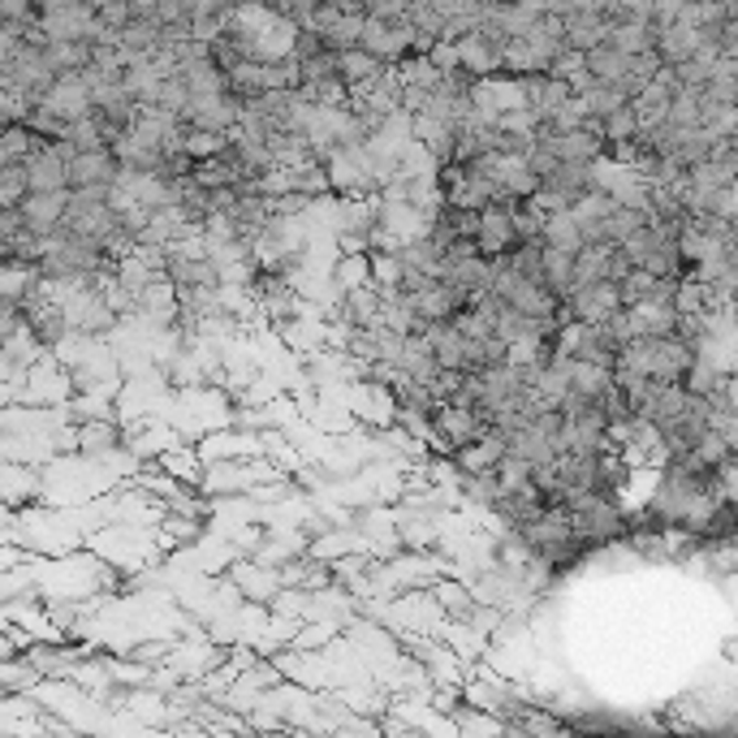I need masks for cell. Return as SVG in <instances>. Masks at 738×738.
<instances>
[{
  "label": "cell",
  "instance_id": "8992f818",
  "mask_svg": "<svg viewBox=\"0 0 738 738\" xmlns=\"http://www.w3.org/2000/svg\"><path fill=\"white\" fill-rule=\"evenodd\" d=\"M121 441H126V432L117 428V419H104V415H92V419H83V428H74V449L87 458H108Z\"/></svg>",
  "mask_w": 738,
  "mask_h": 738
},
{
  "label": "cell",
  "instance_id": "5b68a950",
  "mask_svg": "<svg viewBox=\"0 0 738 738\" xmlns=\"http://www.w3.org/2000/svg\"><path fill=\"white\" fill-rule=\"evenodd\" d=\"M514 243V225H510V212L501 207V203H489V207H480V229H475V250L480 255H489V259H496V255H505Z\"/></svg>",
  "mask_w": 738,
  "mask_h": 738
},
{
  "label": "cell",
  "instance_id": "3957f363",
  "mask_svg": "<svg viewBox=\"0 0 738 738\" xmlns=\"http://www.w3.org/2000/svg\"><path fill=\"white\" fill-rule=\"evenodd\" d=\"M65 203H69V186H61V191H26V199L18 203L22 225L31 234H52L61 225V216H65Z\"/></svg>",
  "mask_w": 738,
  "mask_h": 738
},
{
  "label": "cell",
  "instance_id": "277c9868",
  "mask_svg": "<svg viewBox=\"0 0 738 738\" xmlns=\"http://www.w3.org/2000/svg\"><path fill=\"white\" fill-rule=\"evenodd\" d=\"M381 290L372 281L354 286V290H342V302H338V324L345 329H376L381 324Z\"/></svg>",
  "mask_w": 738,
  "mask_h": 738
},
{
  "label": "cell",
  "instance_id": "ba28073f",
  "mask_svg": "<svg viewBox=\"0 0 738 738\" xmlns=\"http://www.w3.org/2000/svg\"><path fill=\"white\" fill-rule=\"evenodd\" d=\"M544 246V243H541ZM544 264V286L553 290V295L561 298L566 290H570V272H575V255L570 250H557V246H544L541 255Z\"/></svg>",
  "mask_w": 738,
  "mask_h": 738
},
{
  "label": "cell",
  "instance_id": "8fae6325",
  "mask_svg": "<svg viewBox=\"0 0 738 738\" xmlns=\"http://www.w3.org/2000/svg\"><path fill=\"white\" fill-rule=\"evenodd\" d=\"M342 69H345V78H350V83H363L367 74H376V65H372L367 56H354V52L342 56Z\"/></svg>",
  "mask_w": 738,
  "mask_h": 738
},
{
  "label": "cell",
  "instance_id": "6da1fadb",
  "mask_svg": "<svg viewBox=\"0 0 738 738\" xmlns=\"http://www.w3.org/2000/svg\"><path fill=\"white\" fill-rule=\"evenodd\" d=\"M74 148L65 139H40V148L22 160L26 169V191H61L65 186V160Z\"/></svg>",
  "mask_w": 738,
  "mask_h": 738
},
{
  "label": "cell",
  "instance_id": "30bf717a",
  "mask_svg": "<svg viewBox=\"0 0 738 738\" xmlns=\"http://www.w3.org/2000/svg\"><path fill=\"white\" fill-rule=\"evenodd\" d=\"M22 199H26V169L0 164V207H18Z\"/></svg>",
  "mask_w": 738,
  "mask_h": 738
},
{
  "label": "cell",
  "instance_id": "7a4b0ae2",
  "mask_svg": "<svg viewBox=\"0 0 738 738\" xmlns=\"http://www.w3.org/2000/svg\"><path fill=\"white\" fill-rule=\"evenodd\" d=\"M117 156L113 148H87V151H74L65 160V186L69 191H83V186H113L117 182Z\"/></svg>",
  "mask_w": 738,
  "mask_h": 738
},
{
  "label": "cell",
  "instance_id": "52a82bcc",
  "mask_svg": "<svg viewBox=\"0 0 738 738\" xmlns=\"http://www.w3.org/2000/svg\"><path fill=\"white\" fill-rule=\"evenodd\" d=\"M432 596L441 600V609L453 618V622H471L475 618V596L471 588H462V584H453V579H432Z\"/></svg>",
  "mask_w": 738,
  "mask_h": 738
},
{
  "label": "cell",
  "instance_id": "9c48e42d",
  "mask_svg": "<svg viewBox=\"0 0 738 738\" xmlns=\"http://www.w3.org/2000/svg\"><path fill=\"white\" fill-rule=\"evenodd\" d=\"M333 281H338V290H354V286L372 281V272H367V250H345L342 259H338Z\"/></svg>",
  "mask_w": 738,
  "mask_h": 738
}]
</instances>
